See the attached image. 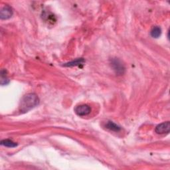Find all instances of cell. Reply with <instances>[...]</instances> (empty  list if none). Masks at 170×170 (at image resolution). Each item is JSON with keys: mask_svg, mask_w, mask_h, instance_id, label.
I'll return each mask as SVG.
<instances>
[{"mask_svg": "<svg viewBox=\"0 0 170 170\" xmlns=\"http://www.w3.org/2000/svg\"><path fill=\"white\" fill-rule=\"evenodd\" d=\"M39 103V99L35 94H27L21 99L20 110L22 113L27 112L37 106Z\"/></svg>", "mask_w": 170, "mask_h": 170, "instance_id": "obj_1", "label": "cell"}, {"mask_svg": "<svg viewBox=\"0 0 170 170\" xmlns=\"http://www.w3.org/2000/svg\"><path fill=\"white\" fill-rule=\"evenodd\" d=\"M74 112L78 116H84L88 115L91 112V108L87 105H81L75 107Z\"/></svg>", "mask_w": 170, "mask_h": 170, "instance_id": "obj_2", "label": "cell"}, {"mask_svg": "<svg viewBox=\"0 0 170 170\" xmlns=\"http://www.w3.org/2000/svg\"><path fill=\"white\" fill-rule=\"evenodd\" d=\"M111 65L112 66L113 69L115 70V72L116 74L121 75L123 74L125 70V68L124 67V65L122 64V63L118 59H112Z\"/></svg>", "mask_w": 170, "mask_h": 170, "instance_id": "obj_3", "label": "cell"}, {"mask_svg": "<svg viewBox=\"0 0 170 170\" xmlns=\"http://www.w3.org/2000/svg\"><path fill=\"white\" fill-rule=\"evenodd\" d=\"M170 130V123L169 122H163V123L159 124L155 128V132L158 134H168Z\"/></svg>", "mask_w": 170, "mask_h": 170, "instance_id": "obj_4", "label": "cell"}, {"mask_svg": "<svg viewBox=\"0 0 170 170\" xmlns=\"http://www.w3.org/2000/svg\"><path fill=\"white\" fill-rule=\"evenodd\" d=\"M13 15V11L11 7L9 6H5L1 10L0 13V17L2 20H7L10 18Z\"/></svg>", "mask_w": 170, "mask_h": 170, "instance_id": "obj_5", "label": "cell"}, {"mask_svg": "<svg viewBox=\"0 0 170 170\" xmlns=\"http://www.w3.org/2000/svg\"><path fill=\"white\" fill-rule=\"evenodd\" d=\"M161 34H162L161 28L158 26L153 27L152 29L151 30V32H150L151 36L154 37V38H158V37L161 35Z\"/></svg>", "mask_w": 170, "mask_h": 170, "instance_id": "obj_6", "label": "cell"}, {"mask_svg": "<svg viewBox=\"0 0 170 170\" xmlns=\"http://www.w3.org/2000/svg\"><path fill=\"white\" fill-rule=\"evenodd\" d=\"M106 128L114 132H119L121 130V128L120 126L114 123L113 122H110V121L107 122V124H106Z\"/></svg>", "mask_w": 170, "mask_h": 170, "instance_id": "obj_7", "label": "cell"}, {"mask_svg": "<svg viewBox=\"0 0 170 170\" xmlns=\"http://www.w3.org/2000/svg\"><path fill=\"white\" fill-rule=\"evenodd\" d=\"M84 63V60L83 58L81 59H78L77 60H75L74 61H73V62H70L68 63H66L64 65L65 67H73V66H78L81 64H83Z\"/></svg>", "mask_w": 170, "mask_h": 170, "instance_id": "obj_8", "label": "cell"}, {"mask_svg": "<svg viewBox=\"0 0 170 170\" xmlns=\"http://www.w3.org/2000/svg\"><path fill=\"white\" fill-rule=\"evenodd\" d=\"M1 144L2 145L6 146V147H8V148H14V147H16V146L17 145V143L13 142L12 140H2L1 141Z\"/></svg>", "mask_w": 170, "mask_h": 170, "instance_id": "obj_9", "label": "cell"}, {"mask_svg": "<svg viewBox=\"0 0 170 170\" xmlns=\"http://www.w3.org/2000/svg\"><path fill=\"white\" fill-rule=\"evenodd\" d=\"M6 70H2L1 71V84H7L9 83V80L7 77L6 75Z\"/></svg>", "mask_w": 170, "mask_h": 170, "instance_id": "obj_10", "label": "cell"}]
</instances>
